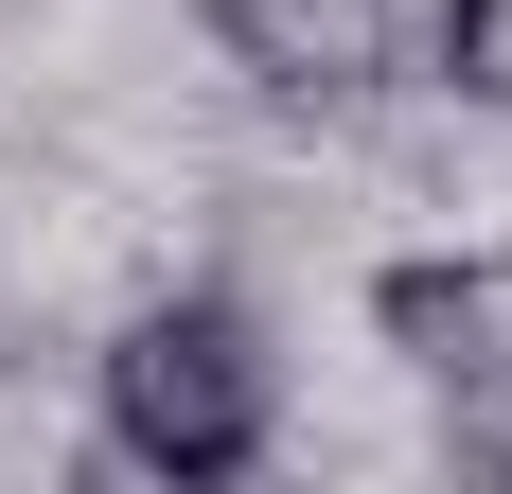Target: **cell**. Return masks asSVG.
I'll list each match as a JSON object with an SVG mask.
<instances>
[{
    "label": "cell",
    "instance_id": "cell-1",
    "mask_svg": "<svg viewBox=\"0 0 512 494\" xmlns=\"http://www.w3.org/2000/svg\"><path fill=\"white\" fill-rule=\"evenodd\" d=\"M89 459L159 494H248L283 459V336L230 265H177L89 336Z\"/></svg>",
    "mask_w": 512,
    "mask_h": 494
},
{
    "label": "cell",
    "instance_id": "cell-2",
    "mask_svg": "<svg viewBox=\"0 0 512 494\" xmlns=\"http://www.w3.org/2000/svg\"><path fill=\"white\" fill-rule=\"evenodd\" d=\"M371 353L424 406H495L512 389V247H389L371 265Z\"/></svg>",
    "mask_w": 512,
    "mask_h": 494
},
{
    "label": "cell",
    "instance_id": "cell-3",
    "mask_svg": "<svg viewBox=\"0 0 512 494\" xmlns=\"http://www.w3.org/2000/svg\"><path fill=\"white\" fill-rule=\"evenodd\" d=\"M195 36L265 106H318V124H354L371 89H407V0H195Z\"/></svg>",
    "mask_w": 512,
    "mask_h": 494
},
{
    "label": "cell",
    "instance_id": "cell-4",
    "mask_svg": "<svg viewBox=\"0 0 512 494\" xmlns=\"http://www.w3.org/2000/svg\"><path fill=\"white\" fill-rule=\"evenodd\" d=\"M407 71L460 124H512V0H407Z\"/></svg>",
    "mask_w": 512,
    "mask_h": 494
}]
</instances>
